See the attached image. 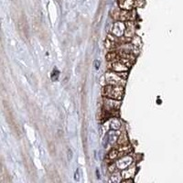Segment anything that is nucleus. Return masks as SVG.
<instances>
[{
	"label": "nucleus",
	"mask_w": 183,
	"mask_h": 183,
	"mask_svg": "<svg viewBox=\"0 0 183 183\" xmlns=\"http://www.w3.org/2000/svg\"><path fill=\"white\" fill-rule=\"evenodd\" d=\"M124 93H125V89H124V86L122 85L107 84L106 86H104L102 90V94L103 97L116 99V100H121L124 96Z\"/></svg>",
	"instance_id": "f257e3e1"
},
{
	"label": "nucleus",
	"mask_w": 183,
	"mask_h": 183,
	"mask_svg": "<svg viewBox=\"0 0 183 183\" xmlns=\"http://www.w3.org/2000/svg\"><path fill=\"white\" fill-rule=\"evenodd\" d=\"M106 84L111 85H122L125 86V79L122 78L118 75V73L115 72H109L104 75Z\"/></svg>",
	"instance_id": "f03ea898"
},
{
	"label": "nucleus",
	"mask_w": 183,
	"mask_h": 183,
	"mask_svg": "<svg viewBox=\"0 0 183 183\" xmlns=\"http://www.w3.org/2000/svg\"><path fill=\"white\" fill-rule=\"evenodd\" d=\"M118 137H119V133L116 132L115 130H111V131H109L107 133V135L103 138V144L104 147H106V146L108 145H115V144L117 143V140H118Z\"/></svg>",
	"instance_id": "7ed1b4c3"
},
{
	"label": "nucleus",
	"mask_w": 183,
	"mask_h": 183,
	"mask_svg": "<svg viewBox=\"0 0 183 183\" xmlns=\"http://www.w3.org/2000/svg\"><path fill=\"white\" fill-rule=\"evenodd\" d=\"M132 161H133L132 156H130L128 155H125L123 156H121V158H119V159H117L115 161L116 168L120 169V170H124V169H125L131 165Z\"/></svg>",
	"instance_id": "20e7f679"
},
{
	"label": "nucleus",
	"mask_w": 183,
	"mask_h": 183,
	"mask_svg": "<svg viewBox=\"0 0 183 183\" xmlns=\"http://www.w3.org/2000/svg\"><path fill=\"white\" fill-rule=\"evenodd\" d=\"M125 23L124 21H117L113 26L111 33L114 34L116 37H123L125 31Z\"/></svg>",
	"instance_id": "39448f33"
},
{
	"label": "nucleus",
	"mask_w": 183,
	"mask_h": 183,
	"mask_svg": "<svg viewBox=\"0 0 183 183\" xmlns=\"http://www.w3.org/2000/svg\"><path fill=\"white\" fill-rule=\"evenodd\" d=\"M109 68L112 71L115 72H127L129 67L125 62H121V60H116V62H110L109 64Z\"/></svg>",
	"instance_id": "423d86ee"
},
{
	"label": "nucleus",
	"mask_w": 183,
	"mask_h": 183,
	"mask_svg": "<svg viewBox=\"0 0 183 183\" xmlns=\"http://www.w3.org/2000/svg\"><path fill=\"white\" fill-rule=\"evenodd\" d=\"M118 5L121 9L132 10L135 7V0H118Z\"/></svg>",
	"instance_id": "0eeeda50"
},
{
	"label": "nucleus",
	"mask_w": 183,
	"mask_h": 183,
	"mask_svg": "<svg viewBox=\"0 0 183 183\" xmlns=\"http://www.w3.org/2000/svg\"><path fill=\"white\" fill-rule=\"evenodd\" d=\"M125 35L124 36L132 38L135 36V26L133 24V22H131V20L129 21H125Z\"/></svg>",
	"instance_id": "6e6552de"
},
{
	"label": "nucleus",
	"mask_w": 183,
	"mask_h": 183,
	"mask_svg": "<svg viewBox=\"0 0 183 183\" xmlns=\"http://www.w3.org/2000/svg\"><path fill=\"white\" fill-rule=\"evenodd\" d=\"M135 173H136V168L135 167L129 168L128 169H124V170L122 171L121 177L124 178H130L135 175Z\"/></svg>",
	"instance_id": "1a4fd4ad"
},
{
	"label": "nucleus",
	"mask_w": 183,
	"mask_h": 183,
	"mask_svg": "<svg viewBox=\"0 0 183 183\" xmlns=\"http://www.w3.org/2000/svg\"><path fill=\"white\" fill-rule=\"evenodd\" d=\"M117 145L118 146H126L128 145L129 142H128V139L127 137H126L125 134H122L121 136L118 137V140H117Z\"/></svg>",
	"instance_id": "9d476101"
},
{
	"label": "nucleus",
	"mask_w": 183,
	"mask_h": 183,
	"mask_svg": "<svg viewBox=\"0 0 183 183\" xmlns=\"http://www.w3.org/2000/svg\"><path fill=\"white\" fill-rule=\"evenodd\" d=\"M121 126V123L120 121L117 119V118H113L111 121H110V127L114 130H117L119 129Z\"/></svg>",
	"instance_id": "9b49d317"
},
{
	"label": "nucleus",
	"mask_w": 183,
	"mask_h": 183,
	"mask_svg": "<svg viewBox=\"0 0 183 183\" xmlns=\"http://www.w3.org/2000/svg\"><path fill=\"white\" fill-rule=\"evenodd\" d=\"M130 42H131L133 45L137 46V47H140L141 46V40H140V38L136 36V35H135V36L131 38V41H130Z\"/></svg>",
	"instance_id": "f8f14e48"
},
{
	"label": "nucleus",
	"mask_w": 183,
	"mask_h": 183,
	"mask_svg": "<svg viewBox=\"0 0 183 183\" xmlns=\"http://www.w3.org/2000/svg\"><path fill=\"white\" fill-rule=\"evenodd\" d=\"M55 76H59V72H57V71H54L53 74L51 75V78H52V79H53L54 81L57 80V78H56Z\"/></svg>",
	"instance_id": "ddd939ff"
},
{
	"label": "nucleus",
	"mask_w": 183,
	"mask_h": 183,
	"mask_svg": "<svg viewBox=\"0 0 183 183\" xmlns=\"http://www.w3.org/2000/svg\"><path fill=\"white\" fill-rule=\"evenodd\" d=\"M74 178L76 181H79L80 180V176H79V169H77L76 172H75V175H74Z\"/></svg>",
	"instance_id": "4468645a"
},
{
	"label": "nucleus",
	"mask_w": 183,
	"mask_h": 183,
	"mask_svg": "<svg viewBox=\"0 0 183 183\" xmlns=\"http://www.w3.org/2000/svg\"><path fill=\"white\" fill-rule=\"evenodd\" d=\"M72 151L71 149H68V159L72 160Z\"/></svg>",
	"instance_id": "2eb2a0df"
},
{
	"label": "nucleus",
	"mask_w": 183,
	"mask_h": 183,
	"mask_svg": "<svg viewBox=\"0 0 183 183\" xmlns=\"http://www.w3.org/2000/svg\"><path fill=\"white\" fill-rule=\"evenodd\" d=\"M94 65H95V67H96V69H98L99 66H100V62H99V60H95V62H94Z\"/></svg>",
	"instance_id": "dca6fc26"
}]
</instances>
